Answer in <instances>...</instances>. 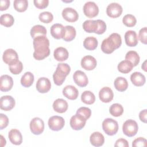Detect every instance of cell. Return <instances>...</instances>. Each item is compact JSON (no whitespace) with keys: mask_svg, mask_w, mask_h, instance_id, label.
Masks as SVG:
<instances>
[{"mask_svg":"<svg viewBox=\"0 0 147 147\" xmlns=\"http://www.w3.org/2000/svg\"><path fill=\"white\" fill-rule=\"evenodd\" d=\"M33 57L37 60H41L50 54L49 41L46 36H38L33 39Z\"/></svg>","mask_w":147,"mask_h":147,"instance_id":"1","label":"cell"},{"mask_svg":"<svg viewBox=\"0 0 147 147\" xmlns=\"http://www.w3.org/2000/svg\"><path fill=\"white\" fill-rule=\"evenodd\" d=\"M70 71L71 68L68 64L67 63H59L55 72L53 74L55 84L57 86L62 85Z\"/></svg>","mask_w":147,"mask_h":147,"instance_id":"2","label":"cell"},{"mask_svg":"<svg viewBox=\"0 0 147 147\" xmlns=\"http://www.w3.org/2000/svg\"><path fill=\"white\" fill-rule=\"evenodd\" d=\"M102 128L105 133L109 136L115 134L118 130V122L112 118H106L102 122Z\"/></svg>","mask_w":147,"mask_h":147,"instance_id":"3","label":"cell"},{"mask_svg":"<svg viewBox=\"0 0 147 147\" xmlns=\"http://www.w3.org/2000/svg\"><path fill=\"white\" fill-rule=\"evenodd\" d=\"M138 130V124L136 121L133 119H128L126 121L122 126L123 134L129 137L134 136L137 134Z\"/></svg>","mask_w":147,"mask_h":147,"instance_id":"4","label":"cell"},{"mask_svg":"<svg viewBox=\"0 0 147 147\" xmlns=\"http://www.w3.org/2000/svg\"><path fill=\"white\" fill-rule=\"evenodd\" d=\"M48 123L52 130L59 131L63 128L65 125V121L63 117L55 115L49 118Z\"/></svg>","mask_w":147,"mask_h":147,"instance_id":"5","label":"cell"},{"mask_svg":"<svg viewBox=\"0 0 147 147\" xmlns=\"http://www.w3.org/2000/svg\"><path fill=\"white\" fill-rule=\"evenodd\" d=\"M30 129L31 132L35 135L41 134L44 130V122L40 118L35 117L30 122Z\"/></svg>","mask_w":147,"mask_h":147,"instance_id":"6","label":"cell"},{"mask_svg":"<svg viewBox=\"0 0 147 147\" xmlns=\"http://www.w3.org/2000/svg\"><path fill=\"white\" fill-rule=\"evenodd\" d=\"M83 9L84 15L88 18H94L98 16L99 13L98 6L94 2L88 1L86 2Z\"/></svg>","mask_w":147,"mask_h":147,"instance_id":"7","label":"cell"},{"mask_svg":"<svg viewBox=\"0 0 147 147\" xmlns=\"http://www.w3.org/2000/svg\"><path fill=\"white\" fill-rule=\"evenodd\" d=\"M86 121L83 116L76 114L70 119V126L75 130H80L85 126Z\"/></svg>","mask_w":147,"mask_h":147,"instance_id":"8","label":"cell"},{"mask_svg":"<svg viewBox=\"0 0 147 147\" xmlns=\"http://www.w3.org/2000/svg\"><path fill=\"white\" fill-rule=\"evenodd\" d=\"M123 9L121 5L118 3L113 2L110 3L106 8V14L111 18H117L119 17L122 13Z\"/></svg>","mask_w":147,"mask_h":147,"instance_id":"9","label":"cell"},{"mask_svg":"<svg viewBox=\"0 0 147 147\" xmlns=\"http://www.w3.org/2000/svg\"><path fill=\"white\" fill-rule=\"evenodd\" d=\"M3 61L9 65H11L18 61V56L17 52L13 49L5 50L2 56Z\"/></svg>","mask_w":147,"mask_h":147,"instance_id":"10","label":"cell"},{"mask_svg":"<svg viewBox=\"0 0 147 147\" xmlns=\"http://www.w3.org/2000/svg\"><path fill=\"white\" fill-rule=\"evenodd\" d=\"M15 105V100L10 95L3 96L0 99V108L2 110L10 111L14 108Z\"/></svg>","mask_w":147,"mask_h":147,"instance_id":"11","label":"cell"},{"mask_svg":"<svg viewBox=\"0 0 147 147\" xmlns=\"http://www.w3.org/2000/svg\"><path fill=\"white\" fill-rule=\"evenodd\" d=\"M73 79L75 83L80 87H86L88 83V80L86 74L80 70L75 72L73 75Z\"/></svg>","mask_w":147,"mask_h":147,"instance_id":"12","label":"cell"},{"mask_svg":"<svg viewBox=\"0 0 147 147\" xmlns=\"http://www.w3.org/2000/svg\"><path fill=\"white\" fill-rule=\"evenodd\" d=\"M36 89L40 93H46L48 92L51 88L50 80L45 77L40 78L36 83Z\"/></svg>","mask_w":147,"mask_h":147,"instance_id":"13","label":"cell"},{"mask_svg":"<svg viewBox=\"0 0 147 147\" xmlns=\"http://www.w3.org/2000/svg\"><path fill=\"white\" fill-rule=\"evenodd\" d=\"M62 16L65 20L69 22H75L79 18L78 12L71 7L64 8L62 11Z\"/></svg>","mask_w":147,"mask_h":147,"instance_id":"14","label":"cell"},{"mask_svg":"<svg viewBox=\"0 0 147 147\" xmlns=\"http://www.w3.org/2000/svg\"><path fill=\"white\" fill-rule=\"evenodd\" d=\"M96 60L92 56L87 55L84 56L81 60L82 67L87 71L93 70L96 66Z\"/></svg>","mask_w":147,"mask_h":147,"instance_id":"15","label":"cell"},{"mask_svg":"<svg viewBox=\"0 0 147 147\" xmlns=\"http://www.w3.org/2000/svg\"><path fill=\"white\" fill-rule=\"evenodd\" d=\"M13 86V80L11 76L7 75H2L0 78V90L3 92L10 91Z\"/></svg>","mask_w":147,"mask_h":147,"instance_id":"16","label":"cell"},{"mask_svg":"<svg viewBox=\"0 0 147 147\" xmlns=\"http://www.w3.org/2000/svg\"><path fill=\"white\" fill-rule=\"evenodd\" d=\"M99 97L102 102L109 103L113 100L114 93L110 87H104L99 91Z\"/></svg>","mask_w":147,"mask_h":147,"instance_id":"17","label":"cell"},{"mask_svg":"<svg viewBox=\"0 0 147 147\" xmlns=\"http://www.w3.org/2000/svg\"><path fill=\"white\" fill-rule=\"evenodd\" d=\"M50 32L52 36L54 38H63L64 36L65 27L62 24H55L51 27Z\"/></svg>","mask_w":147,"mask_h":147,"instance_id":"18","label":"cell"},{"mask_svg":"<svg viewBox=\"0 0 147 147\" xmlns=\"http://www.w3.org/2000/svg\"><path fill=\"white\" fill-rule=\"evenodd\" d=\"M125 40L126 44L129 47H135L138 44V36L134 30H127L125 34Z\"/></svg>","mask_w":147,"mask_h":147,"instance_id":"19","label":"cell"},{"mask_svg":"<svg viewBox=\"0 0 147 147\" xmlns=\"http://www.w3.org/2000/svg\"><path fill=\"white\" fill-rule=\"evenodd\" d=\"M63 94L67 99L75 100L77 99L79 92L77 88L72 85L66 86L63 90Z\"/></svg>","mask_w":147,"mask_h":147,"instance_id":"20","label":"cell"},{"mask_svg":"<svg viewBox=\"0 0 147 147\" xmlns=\"http://www.w3.org/2000/svg\"><path fill=\"white\" fill-rule=\"evenodd\" d=\"M9 139L11 144L16 145H20L22 142V136L21 132L16 129H13L10 130L8 134Z\"/></svg>","mask_w":147,"mask_h":147,"instance_id":"21","label":"cell"},{"mask_svg":"<svg viewBox=\"0 0 147 147\" xmlns=\"http://www.w3.org/2000/svg\"><path fill=\"white\" fill-rule=\"evenodd\" d=\"M101 49L103 52L110 54L116 49V47L113 41L110 37H108L103 40L101 44Z\"/></svg>","mask_w":147,"mask_h":147,"instance_id":"22","label":"cell"},{"mask_svg":"<svg viewBox=\"0 0 147 147\" xmlns=\"http://www.w3.org/2000/svg\"><path fill=\"white\" fill-rule=\"evenodd\" d=\"M68 103L66 100L61 98L56 99L53 103V110L59 113H64L68 109Z\"/></svg>","mask_w":147,"mask_h":147,"instance_id":"23","label":"cell"},{"mask_svg":"<svg viewBox=\"0 0 147 147\" xmlns=\"http://www.w3.org/2000/svg\"><path fill=\"white\" fill-rule=\"evenodd\" d=\"M90 141L91 145L94 146H100L103 145L105 142V138L102 133L95 131L90 136Z\"/></svg>","mask_w":147,"mask_h":147,"instance_id":"24","label":"cell"},{"mask_svg":"<svg viewBox=\"0 0 147 147\" xmlns=\"http://www.w3.org/2000/svg\"><path fill=\"white\" fill-rule=\"evenodd\" d=\"M130 80L137 87L142 86L146 82L145 76L140 72H133L130 76Z\"/></svg>","mask_w":147,"mask_h":147,"instance_id":"25","label":"cell"},{"mask_svg":"<svg viewBox=\"0 0 147 147\" xmlns=\"http://www.w3.org/2000/svg\"><path fill=\"white\" fill-rule=\"evenodd\" d=\"M54 58L59 61H63L66 60L69 56V53L66 48L64 47H58L55 51L53 53Z\"/></svg>","mask_w":147,"mask_h":147,"instance_id":"26","label":"cell"},{"mask_svg":"<svg viewBox=\"0 0 147 147\" xmlns=\"http://www.w3.org/2000/svg\"><path fill=\"white\" fill-rule=\"evenodd\" d=\"M83 28L87 33H96L98 29V22L96 20H88L83 24Z\"/></svg>","mask_w":147,"mask_h":147,"instance_id":"27","label":"cell"},{"mask_svg":"<svg viewBox=\"0 0 147 147\" xmlns=\"http://www.w3.org/2000/svg\"><path fill=\"white\" fill-rule=\"evenodd\" d=\"M47 29L41 25H36L33 26L30 30L31 37L34 39L38 36H46Z\"/></svg>","mask_w":147,"mask_h":147,"instance_id":"28","label":"cell"},{"mask_svg":"<svg viewBox=\"0 0 147 147\" xmlns=\"http://www.w3.org/2000/svg\"><path fill=\"white\" fill-rule=\"evenodd\" d=\"M115 89L119 91L123 92L128 87V82L127 80L123 77H117L114 82Z\"/></svg>","mask_w":147,"mask_h":147,"instance_id":"29","label":"cell"},{"mask_svg":"<svg viewBox=\"0 0 147 147\" xmlns=\"http://www.w3.org/2000/svg\"><path fill=\"white\" fill-rule=\"evenodd\" d=\"M98 42L97 39L94 37H87L83 41L84 47L89 51H93L98 47Z\"/></svg>","mask_w":147,"mask_h":147,"instance_id":"30","label":"cell"},{"mask_svg":"<svg viewBox=\"0 0 147 147\" xmlns=\"http://www.w3.org/2000/svg\"><path fill=\"white\" fill-rule=\"evenodd\" d=\"M34 80L33 74L30 72H26L21 78V84L24 87H29L32 85Z\"/></svg>","mask_w":147,"mask_h":147,"instance_id":"31","label":"cell"},{"mask_svg":"<svg viewBox=\"0 0 147 147\" xmlns=\"http://www.w3.org/2000/svg\"><path fill=\"white\" fill-rule=\"evenodd\" d=\"M76 34V32L75 28L71 25H67L65 26L64 36L63 39L65 41H71L75 38Z\"/></svg>","mask_w":147,"mask_h":147,"instance_id":"32","label":"cell"},{"mask_svg":"<svg viewBox=\"0 0 147 147\" xmlns=\"http://www.w3.org/2000/svg\"><path fill=\"white\" fill-rule=\"evenodd\" d=\"M125 59L129 61L133 67H136L138 64L140 58L137 52L134 51H130L126 54Z\"/></svg>","mask_w":147,"mask_h":147,"instance_id":"33","label":"cell"},{"mask_svg":"<svg viewBox=\"0 0 147 147\" xmlns=\"http://www.w3.org/2000/svg\"><path fill=\"white\" fill-rule=\"evenodd\" d=\"M133 68L132 64L128 60H125L121 61L118 65V70L123 74H127L130 72Z\"/></svg>","mask_w":147,"mask_h":147,"instance_id":"34","label":"cell"},{"mask_svg":"<svg viewBox=\"0 0 147 147\" xmlns=\"http://www.w3.org/2000/svg\"><path fill=\"white\" fill-rule=\"evenodd\" d=\"M81 100L85 104L92 105L95 101V96L91 91H85L82 94Z\"/></svg>","mask_w":147,"mask_h":147,"instance_id":"35","label":"cell"},{"mask_svg":"<svg viewBox=\"0 0 147 147\" xmlns=\"http://www.w3.org/2000/svg\"><path fill=\"white\" fill-rule=\"evenodd\" d=\"M14 22L13 17L8 13L3 14L0 17V24L5 27L11 26Z\"/></svg>","mask_w":147,"mask_h":147,"instance_id":"36","label":"cell"},{"mask_svg":"<svg viewBox=\"0 0 147 147\" xmlns=\"http://www.w3.org/2000/svg\"><path fill=\"white\" fill-rule=\"evenodd\" d=\"M109 112L113 116L118 117L123 114V108L122 106L119 103H114L110 107Z\"/></svg>","mask_w":147,"mask_h":147,"instance_id":"37","label":"cell"},{"mask_svg":"<svg viewBox=\"0 0 147 147\" xmlns=\"http://www.w3.org/2000/svg\"><path fill=\"white\" fill-rule=\"evenodd\" d=\"M14 9L18 12H24L26 10L28 6L27 0H15L13 3Z\"/></svg>","mask_w":147,"mask_h":147,"instance_id":"38","label":"cell"},{"mask_svg":"<svg viewBox=\"0 0 147 147\" xmlns=\"http://www.w3.org/2000/svg\"><path fill=\"white\" fill-rule=\"evenodd\" d=\"M122 22L127 27H133L136 24L137 20L133 15L128 14L123 17Z\"/></svg>","mask_w":147,"mask_h":147,"instance_id":"39","label":"cell"},{"mask_svg":"<svg viewBox=\"0 0 147 147\" xmlns=\"http://www.w3.org/2000/svg\"><path fill=\"white\" fill-rule=\"evenodd\" d=\"M23 69V64L21 61H17L16 63L9 65V70L10 72L14 75L20 74Z\"/></svg>","mask_w":147,"mask_h":147,"instance_id":"40","label":"cell"},{"mask_svg":"<svg viewBox=\"0 0 147 147\" xmlns=\"http://www.w3.org/2000/svg\"><path fill=\"white\" fill-rule=\"evenodd\" d=\"M38 18L41 22L45 24H49L53 21V16L51 12L44 11L39 14Z\"/></svg>","mask_w":147,"mask_h":147,"instance_id":"41","label":"cell"},{"mask_svg":"<svg viewBox=\"0 0 147 147\" xmlns=\"http://www.w3.org/2000/svg\"><path fill=\"white\" fill-rule=\"evenodd\" d=\"M76 114L83 116L86 120H87L91 115V110L86 107H81L76 111Z\"/></svg>","mask_w":147,"mask_h":147,"instance_id":"42","label":"cell"},{"mask_svg":"<svg viewBox=\"0 0 147 147\" xmlns=\"http://www.w3.org/2000/svg\"><path fill=\"white\" fill-rule=\"evenodd\" d=\"M114 42L116 49L119 48L122 44V39L121 36L117 33H113L109 36V37Z\"/></svg>","mask_w":147,"mask_h":147,"instance_id":"43","label":"cell"},{"mask_svg":"<svg viewBox=\"0 0 147 147\" xmlns=\"http://www.w3.org/2000/svg\"><path fill=\"white\" fill-rule=\"evenodd\" d=\"M138 38L140 41L144 44H147V28H142L140 29L138 33Z\"/></svg>","mask_w":147,"mask_h":147,"instance_id":"44","label":"cell"},{"mask_svg":"<svg viewBox=\"0 0 147 147\" xmlns=\"http://www.w3.org/2000/svg\"><path fill=\"white\" fill-rule=\"evenodd\" d=\"M98 22V29L96 31V34H102L105 33L106 30V24L103 20H97Z\"/></svg>","mask_w":147,"mask_h":147,"instance_id":"45","label":"cell"},{"mask_svg":"<svg viewBox=\"0 0 147 147\" xmlns=\"http://www.w3.org/2000/svg\"><path fill=\"white\" fill-rule=\"evenodd\" d=\"M34 6L40 9L46 8L49 4L48 0H34L33 1Z\"/></svg>","mask_w":147,"mask_h":147,"instance_id":"46","label":"cell"},{"mask_svg":"<svg viewBox=\"0 0 147 147\" xmlns=\"http://www.w3.org/2000/svg\"><path fill=\"white\" fill-rule=\"evenodd\" d=\"M146 140L143 137H138L135 139L132 143V146H146Z\"/></svg>","mask_w":147,"mask_h":147,"instance_id":"47","label":"cell"},{"mask_svg":"<svg viewBox=\"0 0 147 147\" xmlns=\"http://www.w3.org/2000/svg\"><path fill=\"white\" fill-rule=\"evenodd\" d=\"M9 124L8 117L2 113L0 114V129L2 130L6 127Z\"/></svg>","mask_w":147,"mask_h":147,"instance_id":"48","label":"cell"},{"mask_svg":"<svg viewBox=\"0 0 147 147\" xmlns=\"http://www.w3.org/2000/svg\"><path fill=\"white\" fill-rule=\"evenodd\" d=\"M114 146L116 147H129V145L126 140L124 138H119L116 141Z\"/></svg>","mask_w":147,"mask_h":147,"instance_id":"49","label":"cell"},{"mask_svg":"<svg viewBox=\"0 0 147 147\" xmlns=\"http://www.w3.org/2000/svg\"><path fill=\"white\" fill-rule=\"evenodd\" d=\"M10 6V1L9 0H1L0 1V10L3 11L8 9Z\"/></svg>","mask_w":147,"mask_h":147,"instance_id":"50","label":"cell"},{"mask_svg":"<svg viewBox=\"0 0 147 147\" xmlns=\"http://www.w3.org/2000/svg\"><path fill=\"white\" fill-rule=\"evenodd\" d=\"M146 116H147V110L146 109L140 111L139 114V118L141 121L144 123H146Z\"/></svg>","mask_w":147,"mask_h":147,"instance_id":"51","label":"cell"},{"mask_svg":"<svg viewBox=\"0 0 147 147\" xmlns=\"http://www.w3.org/2000/svg\"><path fill=\"white\" fill-rule=\"evenodd\" d=\"M1 146H4L6 145V140L3 138V136H1Z\"/></svg>","mask_w":147,"mask_h":147,"instance_id":"52","label":"cell"},{"mask_svg":"<svg viewBox=\"0 0 147 147\" xmlns=\"http://www.w3.org/2000/svg\"><path fill=\"white\" fill-rule=\"evenodd\" d=\"M146 60H145L144 62V63L142 64V66H141L142 69H143L144 71H146Z\"/></svg>","mask_w":147,"mask_h":147,"instance_id":"53","label":"cell"}]
</instances>
